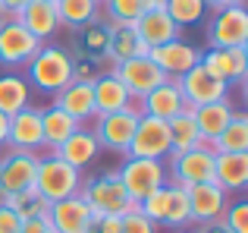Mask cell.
I'll use <instances>...</instances> for the list:
<instances>
[{"label": "cell", "mask_w": 248, "mask_h": 233, "mask_svg": "<svg viewBox=\"0 0 248 233\" xmlns=\"http://www.w3.org/2000/svg\"><path fill=\"white\" fill-rule=\"evenodd\" d=\"M25 82L31 92L54 98L60 88L73 82V54L60 44H41L38 54L25 63Z\"/></svg>", "instance_id": "obj_1"}, {"label": "cell", "mask_w": 248, "mask_h": 233, "mask_svg": "<svg viewBox=\"0 0 248 233\" xmlns=\"http://www.w3.org/2000/svg\"><path fill=\"white\" fill-rule=\"evenodd\" d=\"M79 196H82V202L91 208V215H94V217H101V215L123 217L126 211L139 208V205L126 196V189H123L120 173H116V170H104V173H97V177L82 180Z\"/></svg>", "instance_id": "obj_2"}, {"label": "cell", "mask_w": 248, "mask_h": 233, "mask_svg": "<svg viewBox=\"0 0 248 233\" xmlns=\"http://www.w3.org/2000/svg\"><path fill=\"white\" fill-rule=\"evenodd\" d=\"M82 170L69 167L66 161H60L54 151L38 154V170H35V186L31 189L44 199V202H60V199L79 196L82 186Z\"/></svg>", "instance_id": "obj_3"}, {"label": "cell", "mask_w": 248, "mask_h": 233, "mask_svg": "<svg viewBox=\"0 0 248 233\" xmlns=\"http://www.w3.org/2000/svg\"><path fill=\"white\" fill-rule=\"evenodd\" d=\"M139 211L157 227H186V224H192L186 186H176V183H164L157 192H151L145 202H139Z\"/></svg>", "instance_id": "obj_4"}, {"label": "cell", "mask_w": 248, "mask_h": 233, "mask_svg": "<svg viewBox=\"0 0 248 233\" xmlns=\"http://www.w3.org/2000/svg\"><path fill=\"white\" fill-rule=\"evenodd\" d=\"M120 183L126 189V196L135 205L145 202L151 192H157L164 183H170L167 173V161H151V158H126L120 170Z\"/></svg>", "instance_id": "obj_5"}, {"label": "cell", "mask_w": 248, "mask_h": 233, "mask_svg": "<svg viewBox=\"0 0 248 233\" xmlns=\"http://www.w3.org/2000/svg\"><path fill=\"white\" fill-rule=\"evenodd\" d=\"M214 154L211 145H195L182 154H170V164H167V173H170V183L176 186H195V183H211L214 180Z\"/></svg>", "instance_id": "obj_6"}, {"label": "cell", "mask_w": 248, "mask_h": 233, "mask_svg": "<svg viewBox=\"0 0 248 233\" xmlns=\"http://www.w3.org/2000/svg\"><path fill=\"white\" fill-rule=\"evenodd\" d=\"M139 116H141L139 104H129V107H123V111L94 116L97 126H91V129H94V135H97V145L107 148V151L126 154L129 142H132V133H135V126H139Z\"/></svg>", "instance_id": "obj_7"}, {"label": "cell", "mask_w": 248, "mask_h": 233, "mask_svg": "<svg viewBox=\"0 0 248 233\" xmlns=\"http://www.w3.org/2000/svg\"><path fill=\"white\" fill-rule=\"evenodd\" d=\"M38 48H41V41L19 19H3L0 22V67L25 69V63L38 54Z\"/></svg>", "instance_id": "obj_8"}, {"label": "cell", "mask_w": 248, "mask_h": 233, "mask_svg": "<svg viewBox=\"0 0 248 233\" xmlns=\"http://www.w3.org/2000/svg\"><path fill=\"white\" fill-rule=\"evenodd\" d=\"M207 48H248V13L242 3L207 19Z\"/></svg>", "instance_id": "obj_9"}, {"label": "cell", "mask_w": 248, "mask_h": 233, "mask_svg": "<svg viewBox=\"0 0 248 233\" xmlns=\"http://www.w3.org/2000/svg\"><path fill=\"white\" fill-rule=\"evenodd\" d=\"M107 73L123 82V88L132 95V101H141L151 88H157L160 82H167V76L157 69V63H154L151 57H132V60L113 63Z\"/></svg>", "instance_id": "obj_10"}, {"label": "cell", "mask_w": 248, "mask_h": 233, "mask_svg": "<svg viewBox=\"0 0 248 233\" xmlns=\"http://www.w3.org/2000/svg\"><path fill=\"white\" fill-rule=\"evenodd\" d=\"M126 158H151V161H167L170 158V129L167 120H157V116H139V126L132 133V142H129Z\"/></svg>", "instance_id": "obj_11"}, {"label": "cell", "mask_w": 248, "mask_h": 233, "mask_svg": "<svg viewBox=\"0 0 248 233\" xmlns=\"http://www.w3.org/2000/svg\"><path fill=\"white\" fill-rule=\"evenodd\" d=\"M198 63L226 85H242L248 73V50L245 48H204Z\"/></svg>", "instance_id": "obj_12"}, {"label": "cell", "mask_w": 248, "mask_h": 233, "mask_svg": "<svg viewBox=\"0 0 248 233\" xmlns=\"http://www.w3.org/2000/svg\"><path fill=\"white\" fill-rule=\"evenodd\" d=\"M35 170H38V154L35 151H6L0 154V196L25 192L35 186Z\"/></svg>", "instance_id": "obj_13"}, {"label": "cell", "mask_w": 248, "mask_h": 233, "mask_svg": "<svg viewBox=\"0 0 248 233\" xmlns=\"http://www.w3.org/2000/svg\"><path fill=\"white\" fill-rule=\"evenodd\" d=\"M179 92L186 98L188 107H201V104H211V101H220V98H230V85L220 79H214L204 67H192L186 76H179Z\"/></svg>", "instance_id": "obj_14"}, {"label": "cell", "mask_w": 248, "mask_h": 233, "mask_svg": "<svg viewBox=\"0 0 248 233\" xmlns=\"http://www.w3.org/2000/svg\"><path fill=\"white\" fill-rule=\"evenodd\" d=\"M186 196H188V217L192 224H211V221H220L230 205V196L220 189L217 183H195V186H186Z\"/></svg>", "instance_id": "obj_15"}, {"label": "cell", "mask_w": 248, "mask_h": 233, "mask_svg": "<svg viewBox=\"0 0 248 233\" xmlns=\"http://www.w3.org/2000/svg\"><path fill=\"white\" fill-rule=\"evenodd\" d=\"M148 57L157 63V69L167 76V79H179V76H186L192 67H198L201 50L195 48V44L182 41V38H173V41H167V44L151 48V50H148Z\"/></svg>", "instance_id": "obj_16"}, {"label": "cell", "mask_w": 248, "mask_h": 233, "mask_svg": "<svg viewBox=\"0 0 248 233\" xmlns=\"http://www.w3.org/2000/svg\"><path fill=\"white\" fill-rule=\"evenodd\" d=\"M6 148L13 151H41L44 135H41V107H22L19 114L10 116V135H6Z\"/></svg>", "instance_id": "obj_17"}, {"label": "cell", "mask_w": 248, "mask_h": 233, "mask_svg": "<svg viewBox=\"0 0 248 233\" xmlns=\"http://www.w3.org/2000/svg\"><path fill=\"white\" fill-rule=\"evenodd\" d=\"M132 29H135V35H139L148 48H157V44L173 41V38H179V32H182L179 25L170 19V13L164 10V6H148V10L135 19Z\"/></svg>", "instance_id": "obj_18"}, {"label": "cell", "mask_w": 248, "mask_h": 233, "mask_svg": "<svg viewBox=\"0 0 248 233\" xmlns=\"http://www.w3.org/2000/svg\"><path fill=\"white\" fill-rule=\"evenodd\" d=\"M186 107L188 104H186V98H182L179 82L176 79L160 82L157 88H151V92L139 101V111L148 114V116H157V120H173V116L179 111H186Z\"/></svg>", "instance_id": "obj_19"}, {"label": "cell", "mask_w": 248, "mask_h": 233, "mask_svg": "<svg viewBox=\"0 0 248 233\" xmlns=\"http://www.w3.org/2000/svg\"><path fill=\"white\" fill-rule=\"evenodd\" d=\"M214 183L226 196H242L248 189V154L242 151L217 154V161H214Z\"/></svg>", "instance_id": "obj_20"}, {"label": "cell", "mask_w": 248, "mask_h": 233, "mask_svg": "<svg viewBox=\"0 0 248 233\" xmlns=\"http://www.w3.org/2000/svg\"><path fill=\"white\" fill-rule=\"evenodd\" d=\"M91 208L82 202V196H69L60 202H50L47 221L54 224L57 233H85V227L91 224Z\"/></svg>", "instance_id": "obj_21"}, {"label": "cell", "mask_w": 248, "mask_h": 233, "mask_svg": "<svg viewBox=\"0 0 248 233\" xmlns=\"http://www.w3.org/2000/svg\"><path fill=\"white\" fill-rule=\"evenodd\" d=\"M104 148L97 145V135H94V129H88V126H82V129H76L73 135H69L66 142H63L60 148H57V158L60 161H66L69 167H76V170H85L88 164H94L97 161V154H101Z\"/></svg>", "instance_id": "obj_22"}, {"label": "cell", "mask_w": 248, "mask_h": 233, "mask_svg": "<svg viewBox=\"0 0 248 233\" xmlns=\"http://www.w3.org/2000/svg\"><path fill=\"white\" fill-rule=\"evenodd\" d=\"M54 104L60 107L63 114H69L73 120H79L82 126L97 116L94 114V92H91V82L73 79L66 88H60V92L54 95Z\"/></svg>", "instance_id": "obj_23"}, {"label": "cell", "mask_w": 248, "mask_h": 233, "mask_svg": "<svg viewBox=\"0 0 248 233\" xmlns=\"http://www.w3.org/2000/svg\"><path fill=\"white\" fill-rule=\"evenodd\" d=\"M192 114H195V123H198V133H201V139H204V145H211V142L223 133L226 123L232 120L236 104H232V98H220V101H211V104L192 107Z\"/></svg>", "instance_id": "obj_24"}, {"label": "cell", "mask_w": 248, "mask_h": 233, "mask_svg": "<svg viewBox=\"0 0 248 233\" xmlns=\"http://www.w3.org/2000/svg\"><path fill=\"white\" fill-rule=\"evenodd\" d=\"M91 92H94V114H113V111H123V107L135 104L132 95L123 88V82L116 79V76H110L107 69H104L101 76H97L94 82H91Z\"/></svg>", "instance_id": "obj_25"}, {"label": "cell", "mask_w": 248, "mask_h": 233, "mask_svg": "<svg viewBox=\"0 0 248 233\" xmlns=\"http://www.w3.org/2000/svg\"><path fill=\"white\" fill-rule=\"evenodd\" d=\"M148 44L135 35L132 25H110V41H107V50H104V60L113 63H123V60H132V57H148Z\"/></svg>", "instance_id": "obj_26"}, {"label": "cell", "mask_w": 248, "mask_h": 233, "mask_svg": "<svg viewBox=\"0 0 248 233\" xmlns=\"http://www.w3.org/2000/svg\"><path fill=\"white\" fill-rule=\"evenodd\" d=\"M19 22H22L41 44H47V38H54L57 32H60L57 10H54V3H47V0H31V3L19 13Z\"/></svg>", "instance_id": "obj_27"}, {"label": "cell", "mask_w": 248, "mask_h": 233, "mask_svg": "<svg viewBox=\"0 0 248 233\" xmlns=\"http://www.w3.org/2000/svg\"><path fill=\"white\" fill-rule=\"evenodd\" d=\"M76 129H82V123L73 120L69 114H63L57 104H47L41 111V135H44V148L47 151H57Z\"/></svg>", "instance_id": "obj_28"}, {"label": "cell", "mask_w": 248, "mask_h": 233, "mask_svg": "<svg viewBox=\"0 0 248 233\" xmlns=\"http://www.w3.org/2000/svg\"><path fill=\"white\" fill-rule=\"evenodd\" d=\"M167 129H170V154H182V151H188V148L204 142L201 133H198L192 107H186V111H179L173 120H167Z\"/></svg>", "instance_id": "obj_29"}, {"label": "cell", "mask_w": 248, "mask_h": 233, "mask_svg": "<svg viewBox=\"0 0 248 233\" xmlns=\"http://www.w3.org/2000/svg\"><path fill=\"white\" fill-rule=\"evenodd\" d=\"M29 104H31V88H29V82H25V76H19V73L0 76V114L13 116Z\"/></svg>", "instance_id": "obj_30"}, {"label": "cell", "mask_w": 248, "mask_h": 233, "mask_svg": "<svg viewBox=\"0 0 248 233\" xmlns=\"http://www.w3.org/2000/svg\"><path fill=\"white\" fill-rule=\"evenodd\" d=\"M73 41H76V54H91L104 60V50H107V41H110V22L91 19L88 25H79L73 32Z\"/></svg>", "instance_id": "obj_31"}, {"label": "cell", "mask_w": 248, "mask_h": 233, "mask_svg": "<svg viewBox=\"0 0 248 233\" xmlns=\"http://www.w3.org/2000/svg\"><path fill=\"white\" fill-rule=\"evenodd\" d=\"M214 154H226V151H242L248 154V114L245 111H236L232 120L223 126V133L211 142Z\"/></svg>", "instance_id": "obj_32"}, {"label": "cell", "mask_w": 248, "mask_h": 233, "mask_svg": "<svg viewBox=\"0 0 248 233\" xmlns=\"http://www.w3.org/2000/svg\"><path fill=\"white\" fill-rule=\"evenodd\" d=\"M97 6L94 0H57L54 10H57V19L60 25H66L69 32H76L79 25H88L91 19H97Z\"/></svg>", "instance_id": "obj_33"}, {"label": "cell", "mask_w": 248, "mask_h": 233, "mask_svg": "<svg viewBox=\"0 0 248 233\" xmlns=\"http://www.w3.org/2000/svg\"><path fill=\"white\" fill-rule=\"evenodd\" d=\"M0 205H10L22 221H31V217H47V211H50V202H44L35 189L13 192V196H0Z\"/></svg>", "instance_id": "obj_34"}, {"label": "cell", "mask_w": 248, "mask_h": 233, "mask_svg": "<svg viewBox=\"0 0 248 233\" xmlns=\"http://www.w3.org/2000/svg\"><path fill=\"white\" fill-rule=\"evenodd\" d=\"M110 25H135V19L148 10V0H101Z\"/></svg>", "instance_id": "obj_35"}, {"label": "cell", "mask_w": 248, "mask_h": 233, "mask_svg": "<svg viewBox=\"0 0 248 233\" xmlns=\"http://www.w3.org/2000/svg\"><path fill=\"white\" fill-rule=\"evenodd\" d=\"M164 10L170 13V19H173L179 29H186V25H198V22H204L207 3H204V0H167Z\"/></svg>", "instance_id": "obj_36"}, {"label": "cell", "mask_w": 248, "mask_h": 233, "mask_svg": "<svg viewBox=\"0 0 248 233\" xmlns=\"http://www.w3.org/2000/svg\"><path fill=\"white\" fill-rule=\"evenodd\" d=\"M104 73V60L91 54H73V79L79 82H94Z\"/></svg>", "instance_id": "obj_37"}, {"label": "cell", "mask_w": 248, "mask_h": 233, "mask_svg": "<svg viewBox=\"0 0 248 233\" xmlns=\"http://www.w3.org/2000/svg\"><path fill=\"white\" fill-rule=\"evenodd\" d=\"M220 221L226 224L230 233H248V202L245 199H232V202L226 205V211H223Z\"/></svg>", "instance_id": "obj_38"}, {"label": "cell", "mask_w": 248, "mask_h": 233, "mask_svg": "<svg viewBox=\"0 0 248 233\" xmlns=\"http://www.w3.org/2000/svg\"><path fill=\"white\" fill-rule=\"evenodd\" d=\"M120 233H157V224L148 221L139 208H132L120 217Z\"/></svg>", "instance_id": "obj_39"}, {"label": "cell", "mask_w": 248, "mask_h": 233, "mask_svg": "<svg viewBox=\"0 0 248 233\" xmlns=\"http://www.w3.org/2000/svg\"><path fill=\"white\" fill-rule=\"evenodd\" d=\"M85 233H120V217H110V215L91 217V224L85 227Z\"/></svg>", "instance_id": "obj_40"}, {"label": "cell", "mask_w": 248, "mask_h": 233, "mask_svg": "<svg viewBox=\"0 0 248 233\" xmlns=\"http://www.w3.org/2000/svg\"><path fill=\"white\" fill-rule=\"evenodd\" d=\"M19 227H22V217L10 205H0V233H19Z\"/></svg>", "instance_id": "obj_41"}, {"label": "cell", "mask_w": 248, "mask_h": 233, "mask_svg": "<svg viewBox=\"0 0 248 233\" xmlns=\"http://www.w3.org/2000/svg\"><path fill=\"white\" fill-rule=\"evenodd\" d=\"M19 233H57V230H54V224H50L47 217H31V221H22Z\"/></svg>", "instance_id": "obj_42"}, {"label": "cell", "mask_w": 248, "mask_h": 233, "mask_svg": "<svg viewBox=\"0 0 248 233\" xmlns=\"http://www.w3.org/2000/svg\"><path fill=\"white\" fill-rule=\"evenodd\" d=\"M31 0H0V16L3 19H19V13L29 6Z\"/></svg>", "instance_id": "obj_43"}, {"label": "cell", "mask_w": 248, "mask_h": 233, "mask_svg": "<svg viewBox=\"0 0 248 233\" xmlns=\"http://www.w3.org/2000/svg\"><path fill=\"white\" fill-rule=\"evenodd\" d=\"M195 233H230V230H226L223 221H211V224H198V230H195Z\"/></svg>", "instance_id": "obj_44"}, {"label": "cell", "mask_w": 248, "mask_h": 233, "mask_svg": "<svg viewBox=\"0 0 248 233\" xmlns=\"http://www.w3.org/2000/svg\"><path fill=\"white\" fill-rule=\"evenodd\" d=\"M204 3L211 6L214 13H217V10H226V6H239V3H242V0H204Z\"/></svg>", "instance_id": "obj_45"}, {"label": "cell", "mask_w": 248, "mask_h": 233, "mask_svg": "<svg viewBox=\"0 0 248 233\" xmlns=\"http://www.w3.org/2000/svg\"><path fill=\"white\" fill-rule=\"evenodd\" d=\"M6 135H10V116L0 114V148H6Z\"/></svg>", "instance_id": "obj_46"}, {"label": "cell", "mask_w": 248, "mask_h": 233, "mask_svg": "<svg viewBox=\"0 0 248 233\" xmlns=\"http://www.w3.org/2000/svg\"><path fill=\"white\" fill-rule=\"evenodd\" d=\"M148 3H151V6H164L167 0H148Z\"/></svg>", "instance_id": "obj_47"}, {"label": "cell", "mask_w": 248, "mask_h": 233, "mask_svg": "<svg viewBox=\"0 0 248 233\" xmlns=\"http://www.w3.org/2000/svg\"><path fill=\"white\" fill-rule=\"evenodd\" d=\"M47 3H57V0H47Z\"/></svg>", "instance_id": "obj_48"}, {"label": "cell", "mask_w": 248, "mask_h": 233, "mask_svg": "<svg viewBox=\"0 0 248 233\" xmlns=\"http://www.w3.org/2000/svg\"><path fill=\"white\" fill-rule=\"evenodd\" d=\"M182 233H192V230H182Z\"/></svg>", "instance_id": "obj_49"}, {"label": "cell", "mask_w": 248, "mask_h": 233, "mask_svg": "<svg viewBox=\"0 0 248 233\" xmlns=\"http://www.w3.org/2000/svg\"><path fill=\"white\" fill-rule=\"evenodd\" d=\"M0 22H3V16H0Z\"/></svg>", "instance_id": "obj_50"}, {"label": "cell", "mask_w": 248, "mask_h": 233, "mask_svg": "<svg viewBox=\"0 0 248 233\" xmlns=\"http://www.w3.org/2000/svg\"><path fill=\"white\" fill-rule=\"evenodd\" d=\"M94 3H101V0H94Z\"/></svg>", "instance_id": "obj_51"}]
</instances>
